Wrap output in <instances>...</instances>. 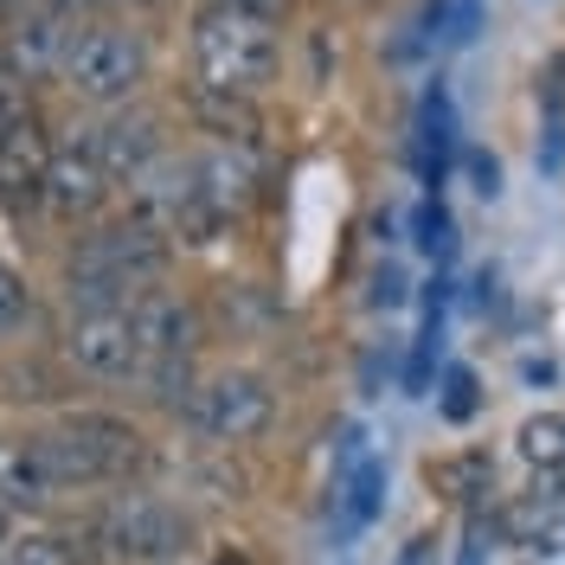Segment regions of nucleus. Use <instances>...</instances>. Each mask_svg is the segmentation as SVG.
Listing matches in <instances>:
<instances>
[{"label": "nucleus", "instance_id": "nucleus-17", "mask_svg": "<svg viewBox=\"0 0 565 565\" xmlns=\"http://www.w3.org/2000/svg\"><path fill=\"white\" fill-rule=\"evenodd\" d=\"M514 444H521V462L540 469V476L565 469V412H540V418H527L521 430H514Z\"/></svg>", "mask_w": 565, "mask_h": 565}, {"label": "nucleus", "instance_id": "nucleus-30", "mask_svg": "<svg viewBox=\"0 0 565 565\" xmlns=\"http://www.w3.org/2000/svg\"><path fill=\"white\" fill-rule=\"evenodd\" d=\"M7 540H13V508L0 501V553H7Z\"/></svg>", "mask_w": 565, "mask_h": 565}, {"label": "nucleus", "instance_id": "nucleus-24", "mask_svg": "<svg viewBox=\"0 0 565 565\" xmlns=\"http://www.w3.org/2000/svg\"><path fill=\"white\" fill-rule=\"evenodd\" d=\"M444 418L450 424L476 418V373H469V366H450V373H444Z\"/></svg>", "mask_w": 565, "mask_h": 565}, {"label": "nucleus", "instance_id": "nucleus-15", "mask_svg": "<svg viewBox=\"0 0 565 565\" xmlns=\"http://www.w3.org/2000/svg\"><path fill=\"white\" fill-rule=\"evenodd\" d=\"M450 148H457V109H450V97H444V84H430V90H424V109H418V168H424V186H444Z\"/></svg>", "mask_w": 565, "mask_h": 565}, {"label": "nucleus", "instance_id": "nucleus-26", "mask_svg": "<svg viewBox=\"0 0 565 565\" xmlns=\"http://www.w3.org/2000/svg\"><path fill=\"white\" fill-rule=\"evenodd\" d=\"M398 302H405V270H380V277H373V309H398Z\"/></svg>", "mask_w": 565, "mask_h": 565}, {"label": "nucleus", "instance_id": "nucleus-33", "mask_svg": "<svg viewBox=\"0 0 565 565\" xmlns=\"http://www.w3.org/2000/svg\"><path fill=\"white\" fill-rule=\"evenodd\" d=\"M521 565H540V559H521Z\"/></svg>", "mask_w": 565, "mask_h": 565}, {"label": "nucleus", "instance_id": "nucleus-8", "mask_svg": "<svg viewBox=\"0 0 565 565\" xmlns=\"http://www.w3.org/2000/svg\"><path fill=\"white\" fill-rule=\"evenodd\" d=\"M65 360L84 373V380L136 386V380H141V348H136L129 302H122V309H71V321H65Z\"/></svg>", "mask_w": 565, "mask_h": 565}, {"label": "nucleus", "instance_id": "nucleus-1", "mask_svg": "<svg viewBox=\"0 0 565 565\" xmlns=\"http://www.w3.org/2000/svg\"><path fill=\"white\" fill-rule=\"evenodd\" d=\"M161 270H168V238L154 225H141L136 212L109 218L97 232H84L77 250L65 257L71 309H122L141 289H154Z\"/></svg>", "mask_w": 565, "mask_h": 565}, {"label": "nucleus", "instance_id": "nucleus-10", "mask_svg": "<svg viewBox=\"0 0 565 565\" xmlns=\"http://www.w3.org/2000/svg\"><path fill=\"white\" fill-rule=\"evenodd\" d=\"M90 136H97V154H104L109 180H141L161 154H168V122H161L154 109H141V104L109 109Z\"/></svg>", "mask_w": 565, "mask_h": 565}, {"label": "nucleus", "instance_id": "nucleus-2", "mask_svg": "<svg viewBox=\"0 0 565 565\" xmlns=\"http://www.w3.org/2000/svg\"><path fill=\"white\" fill-rule=\"evenodd\" d=\"M39 457L52 469V489H116L148 462V437L116 412H65L52 430H39Z\"/></svg>", "mask_w": 565, "mask_h": 565}, {"label": "nucleus", "instance_id": "nucleus-6", "mask_svg": "<svg viewBox=\"0 0 565 565\" xmlns=\"http://www.w3.org/2000/svg\"><path fill=\"white\" fill-rule=\"evenodd\" d=\"M58 77H65V90L77 104L122 109L141 90V77H148V45H141V33H122V26L90 20V26L71 33Z\"/></svg>", "mask_w": 565, "mask_h": 565}, {"label": "nucleus", "instance_id": "nucleus-16", "mask_svg": "<svg viewBox=\"0 0 565 565\" xmlns=\"http://www.w3.org/2000/svg\"><path fill=\"white\" fill-rule=\"evenodd\" d=\"M193 109H200V122H206L218 141H232V148H250L257 136V109L250 97H225V90H193Z\"/></svg>", "mask_w": 565, "mask_h": 565}, {"label": "nucleus", "instance_id": "nucleus-7", "mask_svg": "<svg viewBox=\"0 0 565 565\" xmlns=\"http://www.w3.org/2000/svg\"><path fill=\"white\" fill-rule=\"evenodd\" d=\"M270 418H277V392L250 366H225V373L200 380L186 398V424L212 444H250L270 430Z\"/></svg>", "mask_w": 565, "mask_h": 565}, {"label": "nucleus", "instance_id": "nucleus-19", "mask_svg": "<svg viewBox=\"0 0 565 565\" xmlns=\"http://www.w3.org/2000/svg\"><path fill=\"white\" fill-rule=\"evenodd\" d=\"M0 565H71V546L58 533H13Z\"/></svg>", "mask_w": 565, "mask_h": 565}, {"label": "nucleus", "instance_id": "nucleus-22", "mask_svg": "<svg viewBox=\"0 0 565 565\" xmlns=\"http://www.w3.org/2000/svg\"><path fill=\"white\" fill-rule=\"evenodd\" d=\"M20 116H33V104H26V77H20V65H13L7 45H0V129L20 122Z\"/></svg>", "mask_w": 565, "mask_h": 565}, {"label": "nucleus", "instance_id": "nucleus-21", "mask_svg": "<svg viewBox=\"0 0 565 565\" xmlns=\"http://www.w3.org/2000/svg\"><path fill=\"white\" fill-rule=\"evenodd\" d=\"M489 457H462V462H437V469H430V482H437V489H450V494H482L489 489Z\"/></svg>", "mask_w": 565, "mask_h": 565}, {"label": "nucleus", "instance_id": "nucleus-20", "mask_svg": "<svg viewBox=\"0 0 565 565\" xmlns=\"http://www.w3.org/2000/svg\"><path fill=\"white\" fill-rule=\"evenodd\" d=\"M418 245L437 257V264H450L457 257V218H450V206L444 200H424V212H418Z\"/></svg>", "mask_w": 565, "mask_h": 565}, {"label": "nucleus", "instance_id": "nucleus-12", "mask_svg": "<svg viewBox=\"0 0 565 565\" xmlns=\"http://www.w3.org/2000/svg\"><path fill=\"white\" fill-rule=\"evenodd\" d=\"M200 168V186H206V206L218 218H238V212L257 200V161H250V148H232V141H218L212 154L193 161Z\"/></svg>", "mask_w": 565, "mask_h": 565}, {"label": "nucleus", "instance_id": "nucleus-18", "mask_svg": "<svg viewBox=\"0 0 565 565\" xmlns=\"http://www.w3.org/2000/svg\"><path fill=\"white\" fill-rule=\"evenodd\" d=\"M540 168L559 174L565 168V58L546 71V122H540Z\"/></svg>", "mask_w": 565, "mask_h": 565}, {"label": "nucleus", "instance_id": "nucleus-25", "mask_svg": "<svg viewBox=\"0 0 565 565\" xmlns=\"http://www.w3.org/2000/svg\"><path fill=\"white\" fill-rule=\"evenodd\" d=\"M469 180H476V193H482V200H494V193H501V168H494V154L476 148V154H469Z\"/></svg>", "mask_w": 565, "mask_h": 565}, {"label": "nucleus", "instance_id": "nucleus-3", "mask_svg": "<svg viewBox=\"0 0 565 565\" xmlns=\"http://www.w3.org/2000/svg\"><path fill=\"white\" fill-rule=\"evenodd\" d=\"M193 71L200 90H225V97H257L277 77V33L270 20L238 13V7H206L193 20Z\"/></svg>", "mask_w": 565, "mask_h": 565}, {"label": "nucleus", "instance_id": "nucleus-5", "mask_svg": "<svg viewBox=\"0 0 565 565\" xmlns=\"http://www.w3.org/2000/svg\"><path fill=\"white\" fill-rule=\"evenodd\" d=\"M90 527H97L104 559H116V565H174L193 546V521L180 514L174 501H161V494H148V489L109 494L104 514Z\"/></svg>", "mask_w": 565, "mask_h": 565}, {"label": "nucleus", "instance_id": "nucleus-4", "mask_svg": "<svg viewBox=\"0 0 565 565\" xmlns=\"http://www.w3.org/2000/svg\"><path fill=\"white\" fill-rule=\"evenodd\" d=\"M136 321V348H141V380L161 405L193 398V353H200V316L193 302H180L174 289H141L129 302Z\"/></svg>", "mask_w": 565, "mask_h": 565}, {"label": "nucleus", "instance_id": "nucleus-28", "mask_svg": "<svg viewBox=\"0 0 565 565\" xmlns=\"http://www.w3.org/2000/svg\"><path fill=\"white\" fill-rule=\"evenodd\" d=\"M476 26H482V0H462V7H457V33H450V39L462 45V39H476Z\"/></svg>", "mask_w": 565, "mask_h": 565}, {"label": "nucleus", "instance_id": "nucleus-11", "mask_svg": "<svg viewBox=\"0 0 565 565\" xmlns=\"http://www.w3.org/2000/svg\"><path fill=\"white\" fill-rule=\"evenodd\" d=\"M45 168H52V136L39 129V116L7 122L0 129V206H39Z\"/></svg>", "mask_w": 565, "mask_h": 565}, {"label": "nucleus", "instance_id": "nucleus-29", "mask_svg": "<svg viewBox=\"0 0 565 565\" xmlns=\"http://www.w3.org/2000/svg\"><path fill=\"white\" fill-rule=\"evenodd\" d=\"M225 7H238V13H257V20H277L289 0H225Z\"/></svg>", "mask_w": 565, "mask_h": 565}, {"label": "nucleus", "instance_id": "nucleus-13", "mask_svg": "<svg viewBox=\"0 0 565 565\" xmlns=\"http://www.w3.org/2000/svg\"><path fill=\"white\" fill-rule=\"evenodd\" d=\"M0 501L20 514V508H45L58 501L52 489V469L39 457V437H0Z\"/></svg>", "mask_w": 565, "mask_h": 565}, {"label": "nucleus", "instance_id": "nucleus-14", "mask_svg": "<svg viewBox=\"0 0 565 565\" xmlns=\"http://www.w3.org/2000/svg\"><path fill=\"white\" fill-rule=\"evenodd\" d=\"M380 508H386V462L366 457L360 469L341 476V494H334V540L366 533L373 521H380Z\"/></svg>", "mask_w": 565, "mask_h": 565}, {"label": "nucleus", "instance_id": "nucleus-31", "mask_svg": "<svg viewBox=\"0 0 565 565\" xmlns=\"http://www.w3.org/2000/svg\"><path fill=\"white\" fill-rule=\"evenodd\" d=\"M52 7H58V13H71V7H90V0H52Z\"/></svg>", "mask_w": 565, "mask_h": 565}, {"label": "nucleus", "instance_id": "nucleus-23", "mask_svg": "<svg viewBox=\"0 0 565 565\" xmlns=\"http://www.w3.org/2000/svg\"><path fill=\"white\" fill-rule=\"evenodd\" d=\"M26 316H33V296H26V282L0 264V341H7V334H13Z\"/></svg>", "mask_w": 565, "mask_h": 565}, {"label": "nucleus", "instance_id": "nucleus-27", "mask_svg": "<svg viewBox=\"0 0 565 565\" xmlns=\"http://www.w3.org/2000/svg\"><path fill=\"white\" fill-rule=\"evenodd\" d=\"M392 565H437V533H412L405 546H398V559Z\"/></svg>", "mask_w": 565, "mask_h": 565}, {"label": "nucleus", "instance_id": "nucleus-32", "mask_svg": "<svg viewBox=\"0 0 565 565\" xmlns=\"http://www.w3.org/2000/svg\"><path fill=\"white\" fill-rule=\"evenodd\" d=\"M136 7H154V0H136Z\"/></svg>", "mask_w": 565, "mask_h": 565}, {"label": "nucleus", "instance_id": "nucleus-9", "mask_svg": "<svg viewBox=\"0 0 565 565\" xmlns=\"http://www.w3.org/2000/svg\"><path fill=\"white\" fill-rule=\"evenodd\" d=\"M109 200V168L104 154H97V136H65L52 141V168H45V200L39 206L52 212V218H97Z\"/></svg>", "mask_w": 565, "mask_h": 565}]
</instances>
